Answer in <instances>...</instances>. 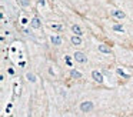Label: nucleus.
<instances>
[{
	"label": "nucleus",
	"instance_id": "1",
	"mask_svg": "<svg viewBox=\"0 0 133 117\" xmlns=\"http://www.w3.org/2000/svg\"><path fill=\"white\" fill-rule=\"evenodd\" d=\"M80 110L83 111V113H89V111L93 110V103L92 101H83L80 104Z\"/></svg>",
	"mask_w": 133,
	"mask_h": 117
},
{
	"label": "nucleus",
	"instance_id": "2",
	"mask_svg": "<svg viewBox=\"0 0 133 117\" xmlns=\"http://www.w3.org/2000/svg\"><path fill=\"white\" fill-rule=\"evenodd\" d=\"M92 77H93V80L94 82H97V83H103V76H102V73L97 70H94L92 73Z\"/></svg>",
	"mask_w": 133,
	"mask_h": 117
},
{
	"label": "nucleus",
	"instance_id": "3",
	"mask_svg": "<svg viewBox=\"0 0 133 117\" xmlns=\"http://www.w3.org/2000/svg\"><path fill=\"white\" fill-rule=\"evenodd\" d=\"M75 58H76V61H79V63H85V61L87 60V57L82 52H76L75 53Z\"/></svg>",
	"mask_w": 133,
	"mask_h": 117
},
{
	"label": "nucleus",
	"instance_id": "4",
	"mask_svg": "<svg viewBox=\"0 0 133 117\" xmlns=\"http://www.w3.org/2000/svg\"><path fill=\"white\" fill-rule=\"evenodd\" d=\"M30 24H32V27H33V29H39V27L42 26L39 17H33V19H32V22H30Z\"/></svg>",
	"mask_w": 133,
	"mask_h": 117
},
{
	"label": "nucleus",
	"instance_id": "5",
	"mask_svg": "<svg viewBox=\"0 0 133 117\" xmlns=\"http://www.w3.org/2000/svg\"><path fill=\"white\" fill-rule=\"evenodd\" d=\"M112 14L115 16V17H117V19H125V12H122V10H113L112 12Z\"/></svg>",
	"mask_w": 133,
	"mask_h": 117
},
{
	"label": "nucleus",
	"instance_id": "6",
	"mask_svg": "<svg viewBox=\"0 0 133 117\" xmlns=\"http://www.w3.org/2000/svg\"><path fill=\"white\" fill-rule=\"evenodd\" d=\"M72 30H73V33H75V34H77V36H82V34H83V31H82V29H80V26H77V24H73V26H72Z\"/></svg>",
	"mask_w": 133,
	"mask_h": 117
},
{
	"label": "nucleus",
	"instance_id": "7",
	"mask_svg": "<svg viewBox=\"0 0 133 117\" xmlns=\"http://www.w3.org/2000/svg\"><path fill=\"white\" fill-rule=\"evenodd\" d=\"M72 43H73V44H76V46H80V44H82V39H80V36L75 34L73 37H72Z\"/></svg>",
	"mask_w": 133,
	"mask_h": 117
},
{
	"label": "nucleus",
	"instance_id": "8",
	"mask_svg": "<svg viewBox=\"0 0 133 117\" xmlns=\"http://www.w3.org/2000/svg\"><path fill=\"white\" fill-rule=\"evenodd\" d=\"M50 41H52L53 44H56V46H59V44H62V39H60L59 36H52V39H50Z\"/></svg>",
	"mask_w": 133,
	"mask_h": 117
},
{
	"label": "nucleus",
	"instance_id": "9",
	"mask_svg": "<svg viewBox=\"0 0 133 117\" xmlns=\"http://www.w3.org/2000/svg\"><path fill=\"white\" fill-rule=\"evenodd\" d=\"M99 52L102 53H110V47L106 44H99Z\"/></svg>",
	"mask_w": 133,
	"mask_h": 117
},
{
	"label": "nucleus",
	"instance_id": "10",
	"mask_svg": "<svg viewBox=\"0 0 133 117\" xmlns=\"http://www.w3.org/2000/svg\"><path fill=\"white\" fill-rule=\"evenodd\" d=\"M70 76L73 77V79H82V73L77 70H72L70 71Z\"/></svg>",
	"mask_w": 133,
	"mask_h": 117
},
{
	"label": "nucleus",
	"instance_id": "11",
	"mask_svg": "<svg viewBox=\"0 0 133 117\" xmlns=\"http://www.w3.org/2000/svg\"><path fill=\"white\" fill-rule=\"evenodd\" d=\"M117 74H119V76H122V77H125V79H129V74H126V73H125V71L122 70V69H117Z\"/></svg>",
	"mask_w": 133,
	"mask_h": 117
},
{
	"label": "nucleus",
	"instance_id": "12",
	"mask_svg": "<svg viewBox=\"0 0 133 117\" xmlns=\"http://www.w3.org/2000/svg\"><path fill=\"white\" fill-rule=\"evenodd\" d=\"M26 77H27V80H29V82H36V77H35V74H32V73H27V74H26Z\"/></svg>",
	"mask_w": 133,
	"mask_h": 117
},
{
	"label": "nucleus",
	"instance_id": "13",
	"mask_svg": "<svg viewBox=\"0 0 133 117\" xmlns=\"http://www.w3.org/2000/svg\"><path fill=\"white\" fill-rule=\"evenodd\" d=\"M113 30H115V31H120V33H123V31H125L120 24H115V26H113Z\"/></svg>",
	"mask_w": 133,
	"mask_h": 117
},
{
	"label": "nucleus",
	"instance_id": "14",
	"mask_svg": "<svg viewBox=\"0 0 133 117\" xmlns=\"http://www.w3.org/2000/svg\"><path fill=\"white\" fill-rule=\"evenodd\" d=\"M50 27H52L53 30H57V31H60V30L63 29V26H62V24H52Z\"/></svg>",
	"mask_w": 133,
	"mask_h": 117
},
{
	"label": "nucleus",
	"instance_id": "15",
	"mask_svg": "<svg viewBox=\"0 0 133 117\" xmlns=\"http://www.w3.org/2000/svg\"><path fill=\"white\" fill-rule=\"evenodd\" d=\"M20 1H22V4H23V6H29V4H30L29 0H20Z\"/></svg>",
	"mask_w": 133,
	"mask_h": 117
}]
</instances>
